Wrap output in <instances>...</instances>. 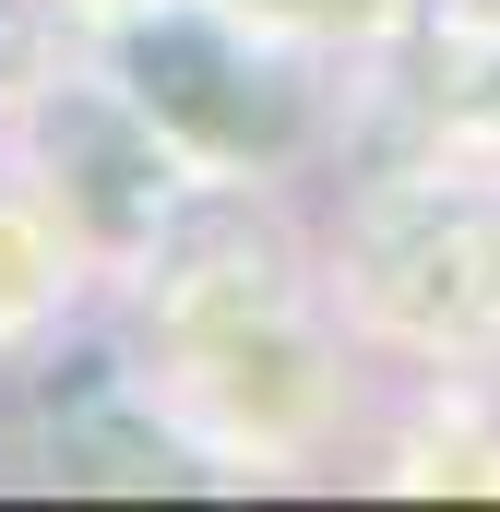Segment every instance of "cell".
<instances>
[{"mask_svg":"<svg viewBox=\"0 0 500 512\" xmlns=\"http://www.w3.org/2000/svg\"><path fill=\"white\" fill-rule=\"evenodd\" d=\"M346 286L405 346H477L500 334V215L465 191H370L346 239Z\"/></svg>","mask_w":500,"mask_h":512,"instance_id":"3957f363","label":"cell"},{"mask_svg":"<svg viewBox=\"0 0 500 512\" xmlns=\"http://www.w3.org/2000/svg\"><path fill=\"white\" fill-rule=\"evenodd\" d=\"M0 167L72 227V251L96 262V274H131V262L155 251V227L179 215V191L203 179V167H191V155L84 60V48L0 120Z\"/></svg>","mask_w":500,"mask_h":512,"instance_id":"7a4b0ae2","label":"cell"},{"mask_svg":"<svg viewBox=\"0 0 500 512\" xmlns=\"http://www.w3.org/2000/svg\"><path fill=\"white\" fill-rule=\"evenodd\" d=\"M215 12H239L250 36H274V48H381V36H405L417 24V0H215Z\"/></svg>","mask_w":500,"mask_h":512,"instance_id":"5b68a950","label":"cell"},{"mask_svg":"<svg viewBox=\"0 0 500 512\" xmlns=\"http://www.w3.org/2000/svg\"><path fill=\"white\" fill-rule=\"evenodd\" d=\"M84 274H96V262L72 251V227L0 167V358H12V346H48V334L72 322Z\"/></svg>","mask_w":500,"mask_h":512,"instance_id":"277c9868","label":"cell"},{"mask_svg":"<svg viewBox=\"0 0 500 512\" xmlns=\"http://www.w3.org/2000/svg\"><path fill=\"white\" fill-rule=\"evenodd\" d=\"M72 48H84V36H72V12H60V0H0V120H12V108H24Z\"/></svg>","mask_w":500,"mask_h":512,"instance_id":"8992f818","label":"cell"},{"mask_svg":"<svg viewBox=\"0 0 500 512\" xmlns=\"http://www.w3.org/2000/svg\"><path fill=\"white\" fill-rule=\"evenodd\" d=\"M72 12V36H96V24H120V12H143V0H60Z\"/></svg>","mask_w":500,"mask_h":512,"instance_id":"52a82bcc","label":"cell"},{"mask_svg":"<svg viewBox=\"0 0 500 512\" xmlns=\"http://www.w3.org/2000/svg\"><path fill=\"white\" fill-rule=\"evenodd\" d=\"M84 60L191 167H215V179H286V167L322 155V84H310V60L274 48V36H250L215 0H143V12L84 36Z\"/></svg>","mask_w":500,"mask_h":512,"instance_id":"6da1fadb","label":"cell"}]
</instances>
